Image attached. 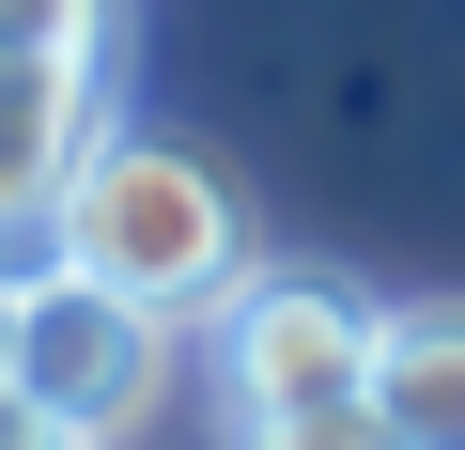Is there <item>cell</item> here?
<instances>
[{"mask_svg": "<svg viewBox=\"0 0 465 450\" xmlns=\"http://www.w3.org/2000/svg\"><path fill=\"white\" fill-rule=\"evenodd\" d=\"M47 265L140 295L155 326H202L232 280L264 265V234L232 217V186L186 155V140H140V125H94V155L63 171V217H47Z\"/></svg>", "mask_w": 465, "mask_h": 450, "instance_id": "obj_1", "label": "cell"}, {"mask_svg": "<svg viewBox=\"0 0 465 450\" xmlns=\"http://www.w3.org/2000/svg\"><path fill=\"white\" fill-rule=\"evenodd\" d=\"M372 326L388 295L326 280V265H249L217 311H202V373H217V419L232 435H280V419H326L372 388Z\"/></svg>", "mask_w": 465, "mask_h": 450, "instance_id": "obj_2", "label": "cell"}, {"mask_svg": "<svg viewBox=\"0 0 465 450\" xmlns=\"http://www.w3.org/2000/svg\"><path fill=\"white\" fill-rule=\"evenodd\" d=\"M16 388L32 419H63L78 450H109V435H140L155 419V388H171V326L140 311V295H109V280H78V265H32L16 280Z\"/></svg>", "mask_w": 465, "mask_h": 450, "instance_id": "obj_3", "label": "cell"}, {"mask_svg": "<svg viewBox=\"0 0 465 450\" xmlns=\"http://www.w3.org/2000/svg\"><path fill=\"white\" fill-rule=\"evenodd\" d=\"M94 125H109L94 63H0V265H47V217H63V171L94 155Z\"/></svg>", "mask_w": 465, "mask_h": 450, "instance_id": "obj_4", "label": "cell"}, {"mask_svg": "<svg viewBox=\"0 0 465 450\" xmlns=\"http://www.w3.org/2000/svg\"><path fill=\"white\" fill-rule=\"evenodd\" d=\"M357 404L388 419V450H465V295H403L372 326V388Z\"/></svg>", "mask_w": 465, "mask_h": 450, "instance_id": "obj_5", "label": "cell"}, {"mask_svg": "<svg viewBox=\"0 0 465 450\" xmlns=\"http://www.w3.org/2000/svg\"><path fill=\"white\" fill-rule=\"evenodd\" d=\"M0 63H94L109 78V0H0Z\"/></svg>", "mask_w": 465, "mask_h": 450, "instance_id": "obj_6", "label": "cell"}, {"mask_svg": "<svg viewBox=\"0 0 465 450\" xmlns=\"http://www.w3.org/2000/svg\"><path fill=\"white\" fill-rule=\"evenodd\" d=\"M232 450H388L372 404H326V419H280V435H232Z\"/></svg>", "mask_w": 465, "mask_h": 450, "instance_id": "obj_7", "label": "cell"}, {"mask_svg": "<svg viewBox=\"0 0 465 450\" xmlns=\"http://www.w3.org/2000/svg\"><path fill=\"white\" fill-rule=\"evenodd\" d=\"M0 450H78V435H63V419H32L16 388H0Z\"/></svg>", "mask_w": 465, "mask_h": 450, "instance_id": "obj_8", "label": "cell"}, {"mask_svg": "<svg viewBox=\"0 0 465 450\" xmlns=\"http://www.w3.org/2000/svg\"><path fill=\"white\" fill-rule=\"evenodd\" d=\"M16 280H32V265H0V373H16Z\"/></svg>", "mask_w": 465, "mask_h": 450, "instance_id": "obj_9", "label": "cell"}]
</instances>
